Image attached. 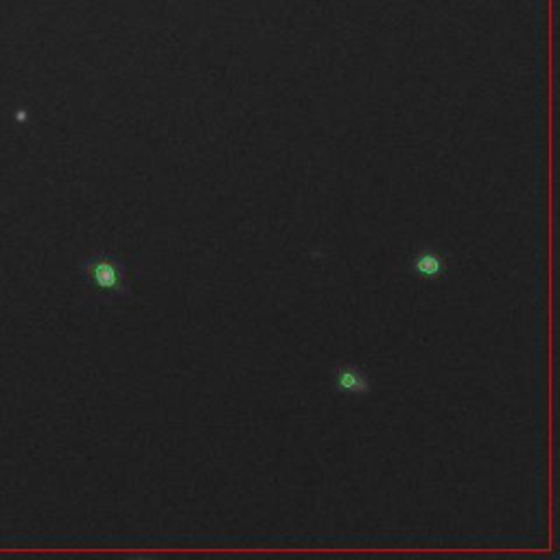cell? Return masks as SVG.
<instances>
[{"label":"cell","mask_w":560,"mask_h":560,"mask_svg":"<svg viewBox=\"0 0 560 560\" xmlns=\"http://www.w3.org/2000/svg\"><path fill=\"white\" fill-rule=\"evenodd\" d=\"M81 276L90 287L92 296L99 302H116L130 300L132 296V278L130 267L114 252L92 254L79 265Z\"/></svg>","instance_id":"cell-1"},{"label":"cell","mask_w":560,"mask_h":560,"mask_svg":"<svg viewBox=\"0 0 560 560\" xmlns=\"http://www.w3.org/2000/svg\"><path fill=\"white\" fill-rule=\"evenodd\" d=\"M331 383L337 394H346L350 399H364L372 392L370 377L355 364L337 366L331 375Z\"/></svg>","instance_id":"cell-2"},{"label":"cell","mask_w":560,"mask_h":560,"mask_svg":"<svg viewBox=\"0 0 560 560\" xmlns=\"http://www.w3.org/2000/svg\"><path fill=\"white\" fill-rule=\"evenodd\" d=\"M410 267H412V274L418 278H425V280L442 278L447 274V254L436 248H423L412 256Z\"/></svg>","instance_id":"cell-3"}]
</instances>
